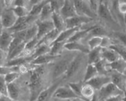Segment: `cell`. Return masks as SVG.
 I'll use <instances>...</instances> for the list:
<instances>
[{
    "mask_svg": "<svg viewBox=\"0 0 126 101\" xmlns=\"http://www.w3.org/2000/svg\"><path fill=\"white\" fill-rule=\"evenodd\" d=\"M44 74V68L42 66L32 69L31 71V76L29 79V90L30 99L29 101H34L43 89V76Z\"/></svg>",
    "mask_w": 126,
    "mask_h": 101,
    "instance_id": "cell-1",
    "label": "cell"
},
{
    "mask_svg": "<svg viewBox=\"0 0 126 101\" xmlns=\"http://www.w3.org/2000/svg\"><path fill=\"white\" fill-rule=\"evenodd\" d=\"M118 95H125V92L110 82L99 90L97 97L99 101H105L107 99Z\"/></svg>",
    "mask_w": 126,
    "mask_h": 101,
    "instance_id": "cell-2",
    "label": "cell"
},
{
    "mask_svg": "<svg viewBox=\"0 0 126 101\" xmlns=\"http://www.w3.org/2000/svg\"><path fill=\"white\" fill-rule=\"evenodd\" d=\"M0 19L3 29L10 30L14 27L18 17L16 16L12 8H5L0 13Z\"/></svg>",
    "mask_w": 126,
    "mask_h": 101,
    "instance_id": "cell-3",
    "label": "cell"
},
{
    "mask_svg": "<svg viewBox=\"0 0 126 101\" xmlns=\"http://www.w3.org/2000/svg\"><path fill=\"white\" fill-rule=\"evenodd\" d=\"M73 3L77 16H85L92 19L95 18L96 15L91 11L88 1H81V0H75L73 1Z\"/></svg>",
    "mask_w": 126,
    "mask_h": 101,
    "instance_id": "cell-4",
    "label": "cell"
},
{
    "mask_svg": "<svg viewBox=\"0 0 126 101\" xmlns=\"http://www.w3.org/2000/svg\"><path fill=\"white\" fill-rule=\"evenodd\" d=\"M52 97L59 100H71L79 97L77 96L68 85L58 86L54 91Z\"/></svg>",
    "mask_w": 126,
    "mask_h": 101,
    "instance_id": "cell-5",
    "label": "cell"
},
{
    "mask_svg": "<svg viewBox=\"0 0 126 101\" xmlns=\"http://www.w3.org/2000/svg\"><path fill=\"white\" fill-rule=\"evenodd\" d=\"M35 23L38 27L36 39L38 40L39 42L43 39L44 36L46 35L51 31H52L54 29H55L52 20L40 21L38 19L36 20Z\"/></svg>",
    "mask_w": 126,
    "mask_h": 101,
    "instance_id": "cell-6",
    "label": "cell"
},
{
    "mask_svg": "<svg viewBox=\"0 0 126 101\" xmlns=\"http://www.w3.org/2000/svg\"><path fill=\"white\" fill-rule=\"evenodd\" d=\"M93 20L91 18L85 16H76L71 17L64 20L65 30L66 29H71L75 28H80L82 25L87 24Z\"/></svg>",
    "mask_w": 126,
    "mask_h": 101,
    "instance_id": "cell-7",
    "label": "cell"
},
{
    "mask_svg": "<svg viewBox=\"0 0 126 101\" xmlns=\"http://www.w3.org/2000/svg\"><path fill=\"white\" fill-rule=\"evenodd\" d=\"M111 82V78L110 76L105 75L101 76L98 75L97 76L94 77V78L90 79L89 81L85 82V84H89L92 86L95 90V91H99L101 88Z\"/></svg>",
    "mask_w": 126,
    "mask_h": 101,
    "instance_id": "cell-8",
    "label": "cell"
},
{
    "mask_svg": "<svg viewBox=\"0 0 126 101\" xmlns=\"http://www.w3.org/2000/svg\"><path fill=\"white\" fill-rule=\"evenodd\" d=\"M97 15H98L101 18L107 21L111 22H115V18L114 17L112 13L111 12L108 3H106V1H99Z\"/></svg>",
    "mask_w": 126,
    "mask_h": 101,
    "instance_id": "cell-9",
    "label": "cell"
},
{
    "mask_svg": "<svg viewBox=\"0 0 126 101\" xmlns=\"http://www.w3.org/2000/svg\"><path fill=\"white\" fill-rule=\"evenodd\" d=\"M14 39V33L10 30L3 29L0 35V49L5 53H8V49Z\"/></svg>",
    "mask_w": 126,
    "mask_h": 101,
    "instance_id": "cell-10",
    "label": "cell"
},
{
    "mask_svg": "<svg viewBox=\"0 0 126 101\" xmlns=\"http://www.w3.org/2000/svg\"><path fill=\"white\" fill-rule=\"evenodd\" d=\"M59 14L64 20L77 16L73 1H69V0L64 1V5L59 11Z\"/></svg>",
    "mask_w": 126,
    "mask_h": 101,
    "instance_id": "cell-11",
    "label": "cell"
},
{
    "mask_svg": "<svg viewBox=\"0 0 126 101\" xmlns=\"http://www.w3.org/2000/svg\"><path fill=\"white\" fill-rule=\"evenodd\" d=\"M81 61H82V57L81 55H79L69 62L68 69L64 74L66 78H71L79 71L81 65Z\"/></svg>",
    "mask_w": 126,
    "mask_h": 101,
    "instance_id": "cell-12",
    "label": "cell"
},
{
    "mask_svg": "<svg viewBox=\"0 0 126 101\" xmlns=\"http://www.w3.org/2000/svg\"><path fill=\"white\" fill-rule=\"evenodd\" d=\"M111 78V82L123 92L126 91V74L118 73L117 72L113 71L111 75L110 76Z\"/></svg>",
    "mask_w": 126,
    "mask_h": 101,
    "instance_id": "cell-13",
    "label": "cell"
},
{
    "mask_svg": "<svg viewBox=\"0 0 126 101\" xmlns=\"http://www.w3.org/2000/svg\"><path fill=\"white\" fill-rule=\"evenodd\" d=\"M64 49L68 51H80L84 54H88L90 51L87 45H85L81 42H66L64 45Z\"/></svg>",
    "mask_w": 126,
    "mask_h": 101,
    "instance_id": "cell-14",
    "label": "cell"
},
{
    "mask_svg": "<svg viewBox=\"0 0 126 101\" xmlns=\"http://www.w3.org/2000/svg\"><path fill=\"white\" fill-rule=\"evenodd\" d=\"M60 82H55V84L51 85L50 87L46 89H44L40 92L38 96L34 101H49L52 97L55 89L58 87Z\"/></svg>",
    "mask_w": 126,
    "mask_h": 101,
    "instance_id": "cell-15",
    "label": "cell"
},
{
    "mask_svg": "<svg viewBox=\"0 0 126 101\" xmlns=\"http://www.w3.org/2000/svg\"><path fill=\"white\" fill-rule=\"evenodd\" d=\"M108 70H111L115 71L118 73L126 74V60L123 58H119L117 60L113 62L108 64Z\"/></svg>",
    "mask_w": 126,
    "mask_h": 101,
    "instance_id": "cell-16",
    "label": "cell"
},
{
    "mask_svg": "<svg viewBox=\"0 0 126 101\" xmlns=\"http://www.w3.org/2000/svg\"><path fill=\"white\" fill-rule=\"evenodd\" d=\"M102 59H104L108 63H111L120 58V56L115 51L110 48H102Z\"/></svg>",
    "mask_w": 126,
    "mask_h": 101,
    "instance_id": "cell-17",
    "label": "cell"
},
{
    "mask_svg": "<svg viewBox=\"0 0 126 101\" xmlns=\"http://www.w3.org/2000/svg\"><path fill=\"white\" fill-rule=\"evenodd\" d=\"M60 33V31H58L57 30L54 29L52 31H51L50 32H49L48 34H47L46 35L44 36L43 39L39 42L38 45L43 44H45V45L50 46V45H52L54 42H55V40H57V37H59Z\"/></svg>",
    "mask_w": 126,
    "mask_h": 101,
    "instance_id": "cell-18",
    "label": "cell"
},
{
    "mask_svg": "<svg viewBox=\"0 0 126 101\" xmlns=\"http://www.w3.org/2000/svg\"><path fill=\"white\" fill-rule=\"evenodd\" d=\"M59 56H52L50 54L47 55H42V56H38V57L34 58V60L31 62V64L36 66H42L43 65L47 64L48 63H50L51 61H54V60L57 59Z\"/></svg>",
    "mask_w": 126,
    "mask_h": 101,
    "instance_id": "cell-19",
    "label": "cell"
},
{
    "mask_svg": "<svg viewBox=\"0 0 126 101\" xmlns=\"http://www.w3.org/2000/svg\"><path fill=\"white\" fill-rule=\"evenodd\" d=\"M33 60H34V58L32 56H30V57L20 56V57L17 58H15V59L7 61L4 65V66L18 67V66L22 65H26V63H31Z\"/></svg>",
    "mask_w": 126,
    "mask_h": 101,
    "instance_id": "cell-20",
    "label": "cell"
},
{
    "mask_svg": "<svg viewBox=\"0 0 126 101\" xmlns=\"http://www.w3.org/2000/svg\"><path fill=\"white\" fill-rule=\"evenodd\" d=\"M69 62L67 60H63L55 66L53 70V78H58L59 77L64 75L66 70L68 69Z\"/></svg>",
    "mask_w": 126,
    "mask_h": 101,
    "instance_id": "cell-21",
    "label": "cell"
},
{
    "mask_svg": "<svg viewBox=\"0 0 126 101\" xmlns=\"http://www.w3.org/2000/svg\"><path fill=\"white\" fill-rule=\"evenodd\" d=\"M102 48L98 47L94 49L90 50L89 53H88V64L94 65L97 63L99 61L102 59L101 56Z\"/></svg>",
    "mask_w": 126,
    "mask_h": 101,
    "instance_id": "cell-22",
    "label": "cell"
},
{
    "mask_svg": "<svg viewBox=\"0 0 126 101\" xmlns=\"http://www.w3.org/2000/svg\"><path fill=\"white\" fill-rule=\"evenodd\" d=\"M7 93H8V96L13 101H18L20 90L16 81L10 84H8Z\"/></svg>",
    "mask_w": 126,
    "mask_h": 101,
    "instance_id": "cell-23",
    "label": "cell"
},
{
    "mask_svg": "<svg viewBox=\"0 0 126 101\" xmlns=\"http://www.w3.org/2000/svg\"><path fill=\"white\" fill-rule=\"evenodd\" d=\"M80 28H75L71 29H66L61 31L57 37L55 42H65L66 43L67 41L77 31H79Z\"/></svg>",
    "mask_w": 126,
    "mask_h": 101,
    "instance_id": "cell-24",
    "label": "cell"
},
{
    "mask_svg": "<svg viewBox=\"0 0 126 101\" xmlns=\"http://www.w3.org/2000/svg\"><path fill=\"white\" fill-rule=\"evenodd\" d=\"M51 20L52 21L55 29L57 30L60 32L65 30L64 20L63 19L59 13L53 12Z\"/></svg>",
    "mask_w": 126,
    "mask_h": 101,
    "instance_id": "cell-25",
    "label": "cell"
},
{
    "mask_svg": "<svg viewBox=\"0 0 126 101\" xmlns=\"http://www.w3.org/2000/svg\"><path fill=\"white\" fill-rule=\"evenodd\" d=\"M52 14L53 11L51 8L50 5V1H48L47 3L43 6L42 11L39 15L38 20L40 21L51 20Z\"/></svg>",
    "mask_w": 126,
    "mask_h": 101,
    "instance_id": "cell-26",
    "label": "cell"
},
{
    "mask_svg": "<svg viewBox=\"0 0 126 101\" xmlns=\"http://www.w3.org/2000/svg\"><path fill=\"white\" fill-rule=\"evenodd\" d=\"M95 93V90L92 86L84 83L81 90V96L83 99L87 101H91L94 96Z\"/></svg>",
    "mask_w": 126,
    "mask_h": 101,
    "instance_id": "cell-27",
    "label": "cell"
},
{
    "mask_svg": "<svg viewBox=\"0 0 126 101\" xmlns=\"http://www.w3.org/2000/svg\"><path fill=\"white\" fill-rule=\"evenodd\" d=\"M106 34V30L103 27L99 26H92V28L89 31V32L88 33L86 38L91 39V38L94 37H105Z\"/></svg>",
    "mask_w": 126,
    "mask_h": 101,
    "instance_id": "cell-28",
    "label": "cell"
},
{
    "mask_svg": "<svg viewBox=\"0 0 126 101\" xmlns=\"http://www.w3.org/2000/svg\"><path fill=\"white\" fill-rule=\"evenodd\" d=\"M50 51V46L43 44H40V45H37V47L34 49L32 57L33 58H35L38 56L47 55V54H49Z\"/></svg>",
    "mask_w": 126,
    "mask_h": 101,
    "instance_id": "cell-29",
    "label": "cell"
},
{
    "mask_svg": "<svg viewBox=\"0 0 126 101\" xmlns=\"http://www.w3.org/2000/svg\"><path fill=\"white\" fill-rule=\"evenodd\" d=\"M25 45H26V42H22L20 45H18L16 49H14L9 55H8L6 61H9L11 60L20 57L22 55V53H23L24 50Z\"/></svg>",
    "mask_w": 126,
    "mask_h": 101,
    "instance_id": "cell-30",
    "label": "cell"
},
{
    "mask_svg": "<svg viewBox=\"0 0 126 101\" xmlns=\"http://www.w3.org/2000/svg\"><path fill=\"white\" fill-rule=\"evenodd\" d=\"M92 26L87 28L86 30H82L77 31L70 39L67 41V42H80L81 40L83 38H86L88 33L91 30Z\"/></svg>",
    "mask_w": 126,
    "mask_h": 101,
    "instance_id": "cell-31",
    "label": "cell"
},
{
    "mask_svg": "<svg viewBox=\"0 0 126 101\" xmlns=\"http://www.w3.org/2000/svg\"><path fill=\"white\" fill-rule=\"evenodd\" d=\"M98 75V72H97L94 65L88 64L87 66L86 72H85L84 78H83V82L84 83L86 82L87 81H89L90 79L94 78V77L97 76Z\"/></svg>",
    "mask_w": 126,
    "mask_h": 101,
    "instance_id": "cell-32",
    "label": "cell"
},
{
    "mask_svg": "<svg viewBox=\"0 0 126 101\" xmlns=\"http://www.w3.org/2000/svg\"><path fill=\"white\" fill-rule=\"evenodd\" d=\"M37 33H38V27L34 22L32 25L26 30V36H25L24 42H26L31 40L32 39L36 37Z\"/></svg>",
    "mask_w": 126,
    "mask_h": 101,
    "instance_id": "cell-33",
    "label": "cell"
},
{
    "mask_svg": "<svg viewBox=\"0 0 126 101\" xmlns=\"http://www.w3.org/2000/svg\"><path fill=\"white\" fill-rule=\"evenodd\" d=\"M65 44H66L65 42H54L50 45V55H52V56H60L63 50L64 49V45Z\"/></svg>",
    "mask_w": 126,
    "mask_h": 101,
    "instance_id": "cell-34",
    "label": "cell"
},
{
    "mask_svg": "<svg viewBox=\"0 0 126 101\" xmlns=\"http://www.w3.org/2000/svg\"><path fill=\"white\" fill-rule=\"evenodd\" d=\"M108 63L106 62L104 59H101L100 61H99L98 62L94 64V66H95L99 75H101V76L107 75L108 72L109 71L108 68Z\"/></svg>",
    "mask_w": 126,
    "mask_h": 101,
    "instance_id": "cell-35",
    "label": "cell"
},
{
    "mask_svg": "<svg viewBox=\"0 0 126 101\" xmlns=\"http://www.w3.org/2000/svg\"><path fill=\"white\" fill-rule=\"evenodd\" d=\"M109 48L115 51L122 58L126 60V46L124 45L119 44H112L109 47Z\"/></svg>",
    "mask_w": 126,
    "mask_h": 101,
    "instance_id": "cell-36",
    "label": "cell"
},
{
    "mask_svg": "<svg viewBox=\"0 0 126 101\" xmlns=\"http://www.w3.org/2000/svg\"><path fill=\"white\" fill-rule=\"evenodd\" d=\"M47 2L48 1H42L40 2V3H38V4L32 6L31 10H30V12H29V16L38 17L40 12L42 11L43 6H44Z\"/></svg>",
    "mask_w": 126,
    "mask_h": 101,
    "instance_id": "cell-37",
    "label": "cell"
},
{
    "mask_svg": "<svg viewBox=\"0 0 126 101\" xmlns=\"http://www.w3.org/2000/svg\"><path fill=\"white\" fill-rule=\"evenodd\" d=\"M13 11L18 18L28 16L29 15V10L26 7L22 6H15L13 7Z\"/></svg>",
    "mask_w": 126,
    "mask_h": 101,
    "instance_id": "cell-38",
    "label": "cell"
},
{
    "mask_svg": "<svg viewBox=\"0 0 126 101\" xmlns=\"http://www.w3.org/2000/svg\"><path fill=\"white\" fill-rule=\"evenodd\" d=\"M83 85V84L81 82H69L68 83V86L72 90L73 92L75 93L77 96H79L80 98H82L81 96V90Z\"/></svg>",
    "mask_w": 126,
    "mask_h": 101,
    "instance_id": "cell-39",
    "label": "cell"
},
{
    "mask_svg": "<svg viewBox=\"0 0 126 101\" xmlns=\"http://www.w3.org/2000/svg\"><path fill=\"white\" fill-rule=\"evenodd\" d=\"M102 37H92L91 39H89V40L87 42V44L90 50L94 49L96 48L100 47L101 43Z\"/></svg>",
    "mask_w": 126,
    "mask_h": 101,
    "instance_id": "cell-40",
    "label": "cell"
},
{
    "mask_svg": "<svg viewBox=\"0 0 126 101\" xmlns=\"http://www.w3.org/2000/svg\"><path fill=\"white\" fill-rule=\"evenodd\" d=\"M11 72H18V67L0 66V76H6Z\"/></svg>",
    "mask_w": 126,
    "mask_h": 101,
    "instance_id": "cell-41",
    "label": "cell"
},
{
    "mask_svg": "<svg viewBox=\"0 0 126 101\" xmlns=\"http://www.w3.org/2000/svg\"><path fill=\"white\" fill-rule=\"evenodd\" d=\"M64 1H50V5L53 12L59 13L61 8L64 5Z\"/></svg>",
    "mask_w": 126,
    "mask_h": 101,
    "instance_id": "cell-42",
    "label": "cell"
},
{
    "mask_svg": "<svg viewBox=\"0 0 126 101\" xmlns=\"http://www.w3.org/2000/svg\"><path fill=\"white\" fill-rule=\"evenodd\" d=\"M20 76V74L19 72H11L5 76V79L7 84H10L18 79Z\"/></svg>",
    "mask_w": 126,
    "mask_h": 101,
    "instance_id": "cell-43",
    "label": "cell"
},
{
    "mask_svg": "<svg viewBox=\"0 0 126 101\" xmlns=\"http://www.w3.org/2000/svg\"><path fill=\"white\" fill-rule=\"evenodd\" d=\"M8 84L6 83L4 76H0V93L1 95L8 96Z\"/></svg>",
    "mask_w": 126,
    "mask_h": 101,
    "instance_id": "cell-44",
    "label": "cell"
},
{
    "mask_svg": "<svg viewBox=\"0 0 126 101\" xmlns=\"http://www.w3.org/2000/svg\"><path fill=\"white\" fill-rule=\"evenodd\" d=\"M116 9L121 16H124L126 12V4L125 1H117Z\"/></svg>",
    "mask_w": 126,
    "mask_h": 101,
    "instance_id": "cell-45",
    "label": "cell"
},
{
    "mask_svg": "<svg viewBox=\"0 0 126 101\" xmlns=\"http://www.w3.org/2000/svg\"><path fill=\"white\" fill-rule=\"evenodd\" d=\"M88 3H89V6L90 9L91 10V11L94 13V14L97 15L99 5V1H98L91 0V1H88Z\"/></svg>",
    "mask_w": 126,
    "mask_h": 101,
    "instance_id": "cell-46",
    "label": "cell"
},
{
    "mask_svg": "<svg viewBox=\"0 0 126 101\" xmlns=\"http://www.w3.org/2000/svg\"><path fill=\"white\" fill-rule=\"evenodd\" d=\"M112 44V42L110 38L108 37H103L101 40V43L100 47L101 48H109V47Z\"/></svg>",
    "mask_w": 126,
    "mask_h": 101,
    "instance_id": "cell-47",
    "label": "cell"
},
{
    "mask_svg": "<svg viewBox=\"0 0 126 101\" xmlns=\"http://www.w3.org/2000/svg\"><path fill=\"white\" fill-rule=\"evenodd\" d=\"M21 1V0H17V1H13L12 5H14V7L15 6H22V7H26V8H28V5H30L29 4V1ZM29 9V8H28Z\"/></svg>",
    "mask_w": 126,
    "mask_h": 101,
    "instance_id": "cell-48",
    "label": "cell"
},
{
    "mask_svg": "<svg viewBox=\"0 0 126 101\" xmlns=\"http://www.w3.org/2000/svg\"><path fill=\"white\" fill-rule=\"evenodd\" d=\"M126 101V96L125 95H118L117 96H114L107 99L105 101Z\"/></svg>",
    "mask_w": 126,
    "mask_h": 101,
    "instance_id": "cell-49",
    "label": "cell"
},
{
    "mask_svg": "<svg viewBox=\"0 0 126 101\" xmlns=\"http://www.w3.org/2000/svg\"><path fill=\"white\" fill-rule=\"evenodd\" d=\"M7 60V53L0 49V65L3 66L5 65V61Z\"/></svg>",
    "mask_w": 126,
    "mask_h": 101,
    "instance_id": "cell-50",
    "label": "cell"
},
{
    "mask_svg": "<svg viewBox=\"0 0 126 101\" xmlns=\"http://www.w3.org/2000/svg\"><path fill=\"white\" fill-rule=\"evenodd\" d=\"M28 72V68L26 65L18 66V72L20 74H25Z\"/></svg>",
    "mask_w": 126,
    "mask_h": 101,
    "instance_id": "cell-51",
    "label": "cell"
},
{
    "mask_svg": "<svg viewBox=\"0 0 126 101\" xmlns=\"http://www.w3.org/2000/svg\"><path fill=\"white\" fill-rule=\"evenodd\" d=\"M116 35H117V37L118 39L122 42V44L125 45L126 44V36L124 33H116Z\"/></svg>",
    "mask_w": 126,
    "mask_h": 101,
    "instance_id": "cell-52",
    "label": "cell"
},
{
    "mask_svg": "<svg viewBox=\"0 0 126 101\" xmlns=\"http://www.w3.org/2000/svg\"><path fill=\"white\" fill-rule=\"evenodd\" d=\"M0 101H13L8 96L1 95L0 96Z\"/></svg>",
    "mask_w": 126,
    "mask_h": 101,
    "instance_id": "cell-53",
    "label": "cell"
},
{
    "mask_svg": "<svg viewBox=\"0 0 126 101\" xmlns=\"http://www.w3.org/2000/svg\"><path fill=\"white\" fill-rule=\"evenodd\" d=\"M89 101H99L98 97H97V94L95 93V95H94V96L93 97V98H92V99Z\"/></svg>",
    "mask_w": 126,
    "mask_h": 101,
    "instance_id": "cell-54",
    "label": "cell"
},
{
    "mask_svg": "<svg viewBox=\"0 0 126 101\" xmlns=\"http://www.w3.org/2000/svg\"><path fill=\"white\" fill-rule=\"evenodd\" d=\"M71 101H87L83 99H82V98L78 97V98H75V99H71Z\"/></svg>",
    "mask_w": 126,
    "mask_h": 101,
    "instance_id": "cell-55",
    "label": "cell"
},
{
    "mask_svg": "<svg viewBox=\"0 0 126 101\" xmlns=\"http://www.w3.org/2000/svg\"><path fill=\"white\" fill-rule=\"evenodd\" d=\"M3 30V26H2L1 22V19H0V35H1V34Z\"/></svg>",
    "mask_w": 126,
    "mask_h": 101,
    "instance_id": "cell-56",
    "label": "cell"
},
{
    "mask_svg": "<svg viewBox=\"0 0 126 101\" xmlns=\"http://www.w3.org/2000/svg\"><path fill=\"white\" fill-rule=\"evenodd\" d=\"M71 100L66 99V100H59V101H71Z\"/></svg>",
    "mask_w": 126,
    "mask_h": 101,
    "instance_id": "cell-57",
    "label": "cell"
},
{
    "mask_svg": "<svg viewBox=\"0 0 126 101\" xmlns=\"http://www.w3.org/2000/svg\"><path fill=\"white\" fill-rule=\"evenodd\" d=\"M1 93H0V96H1Z\"/></svg>",
    "mask_w": 126,
    "mask_h": 101,
    "instance_id": "cell-58",
    "label": "cell"
},
{
    "mask_svg": "<svg viewBox=\"0 0 126 101\" xmlns=\"http://www.w3.org/2000/svg\"><path fill=\"white\" fill-rule=\"evenodd\" d=\"M0 66H1V65H0Z\"/></svg>",
    "mask_w": 126,
    "mask_h": 101,
    "instance_id": "cell-59",
    "label": "cell"
}]
</instances>
